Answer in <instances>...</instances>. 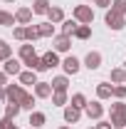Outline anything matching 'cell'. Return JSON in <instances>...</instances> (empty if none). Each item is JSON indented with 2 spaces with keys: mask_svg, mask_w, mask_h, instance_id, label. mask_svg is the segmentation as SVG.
<instances>
[{
  "mask_svg": "<svg viewBox=\"0 0 126 129\" xmlns=\"http://www.w3.org/2000/svg\"><path fill=\"white\" fill-rule=\"evenodd\" d=\"M109 122L114 124V129H124L126 127V104L121 102V99H116L114 104H111V109H109Z\"/></svg>",
  "mask_w": 126,
  "mask_h": 129,
  "instance_id": "6da1fadb",
  "label": "cell"
},
{
  "mask_svg": "<svg viewBox=\"0 0 126 129\" xmlns=\"http://www.w3.org/2000/svg\"><path fill=\"white\" fill-rule=\"evenodd\" d=\"M72 15H74V20H77L79 25H92L94 22V10L89 5H77L72 10Z\"/></svg>",
  "mask_w": 126,
  "mask_h": 129,
  "instance_id": "7a4b0ae2",
  "label": "cell"
},
{
  "mask_svg": "<svg viewBox=\"0 0 126 129\" xmlns=\"http://www.w3.org/2000/svg\"><path fill=\"white\" fill-rule=\"evenodd\" d=\"M104 22H106V27L109 30H124V25H126V20L121 13H116V10H106V15H104Z\"/></svg>",
  "mask_w": 126,
  "mask_h": 129,
  "instance_id": "3957f363",
  "label": "cell"
},
{
  "mask_svg": "<svg viewBox=\"0 0 126 129\" xmlns=\"http://www.w3.org/2000/svg\"><path fill=\"white\" fill-rule=\"evenodd\" d=\"M25 94H27V92H25L22 84H8V87H5V99H8V102H17V104H20Z\"/></svg>",
  "mask_w": 126,
  "mask_h": 129,
  "instance_id": "277c9868",
  "label": "cell"
},
{
  "mask_svg": "<svg viewBox=\"0 0 126 129\" xmlns=\"http://www.w3.org/2000/svg\"><path fill=\"white\" fill-rule=\"evenodd\" d=\"M84 112H87L89 119H96V122H99V119L104 117V107H101V102L96 99V102H89V104L84 107Z\"/></svg>",
  "mask_w": 126,
  "mask_h": 129,
  "instance_id": "5b68a950",
  "label": "cell"
},
{
  "mask_svg": "<svg viewBox=\"0 0 126 129\" xmlns=\"http://www.w3.org/2000/svg\"><path fill=\"white\" fill-rule=\"evenodd\" d=\"M79 117H82V109L79 107H74V104H67L64 107V122L67 124H77Z\"/></svg>",
  "mask_w": 126,
  "mask_h": 129,
  "instance_id": "8992f818",
  "label": "cell"
},
{
  "mask_svg": "<svg viewBox=\"0 0 126 129\" xmlns=\"http://www.w3.org/2000/svg\"><path fill=\"white\" fill-rule=\"evenodd\" d=\"M84 67H89V70H99V67H101V52H96V50L87 52V57H84Z\"/></svg>",
  "mask_w": 126,
  "mask_h": 129,
  "instance_id": "52a82bcc",
  "label": "cell"
},
{
  "mask_svg": "<svg viewBox=\"0 0 126 129\" xmlns=\"http://www.w3.org/2000/svg\"><path fill=\"white\" fill-rule=\"evenodd\" d=\"M52 82H37L35 84V97H40V99H47V97H52Z\"/></svg>",
  "mask_w": 126,
  "mask_h": 129,
  "instance_id": "ba28073f",
  "label": "cell"
},
{
  "mask_svg": "<svg viewBox=\"0 0 126 129\" xmlns=\"http://www.w3.org/2000/svg\"><path fill=\"white\" fill-rule=\"evenodd\" d=\"M62 67H64V72H67V75H77V72H79V67H82V62H79L74 55H69V57H64Z\"/></svg>",
  "mask_w": 126,
  "mask_h": 129,
  "instance_id": "9c48e42d",
  "label": "cell"
},
{
  "mask_svg": "<svg viewBox=\"0 0 126 129\" xmlns=\"http://www.w3.org/2000/svg\"><path fill=\"white\" fill-rule=\"evenodd\" d=\"M72 47V37L69 35H57L54 37V52H67Z\"/></svg>",
  "mask_w": 126,
  "mask_h": 129,
  "instance_id": "30bf717a",
  "label": "cell"
},
{
  "mask_svg": "<svg viewBox=\"0 0 126 129\" xmlns=\"http://www.w3.org/2000/svg\"><path fill=\"white\" fill-rule=\"evenodd\" d=\"M96 97H99V99H111V97H114V84L99 82V84H96Z\"/></svg>",
  "mask_w": 126,
  "mask_h": 129,
  "instance_id": "8fae6325",
  "label": "cell"
},
{
  "mask_svg": "<svg viewBox=\"0 0 126 129\" xmlns=\"http://www.w3.org/2000/svg\"><path fill=\"white\" fill-rule=\"evenodd\" d=\"M25 64H27V70H32V72H45L47 70V64H45V60L42 57H30V60H25Z\"/></svg>",
  "mask_w": 126,
  "mask_h": 129,
  "instance_id": "7c38bea8",
  "label": "cell"
},
{
  "mask_svg": "<svg viewBox=\"0 0 126 129\" xmlns=\"http://www.w3.org/2000/svg\"><path fill=\"white\" fill-rule=\"evenodd\" d=\"M15 20L20 22V25H30V20H32V10H30V8H17Z\"/></svg>",
  "mask_w": 126,
  "mask_h": 129,
  "instance_id": "4fadbf2b",
  "label": "cell"
},
{
  "mask_svg": "<svg viewBox=\"0 0 126 129\" xmlns=\"http://www.w3.org/2000/svg\"><path fill=\"white\" fill-rule=\"evenodd\" d=\"M20 60H15V57H10V60H5V67H3V70H5V72H8V75H20V72H22V70H20Z\"/></svg>",
  "mask_w": 126,
  "mask_h": 129,
  "instance_id": "5bb4252c",
  "label": "cell"
},
{
  "mask_svg": "<svg viewBox=\"0 0 126 129\" xmlns=\"http://www.w3.org/2000/svg\"><path fill=\"white\" fill-rule=\"evenodd\" d=\"M49 8H52L49 0H35V3H32V13H37V15H47Z\"/></svg>",
  "mask_w": 126,
  "mask_h": 129,
  "instance_id": "9a60e30c",
  "label": "cell"
},
{
  "mask_svg": "<svg viewBox=\"0 0 126 129\" xmlns=\"http://www.w3.org/2000/svg\"><path fill=\"white\" fill-rule=\"evenodd\" d=\"M45 122H47V117H45L42 112H32V114H30V127H32V129L45 127Z\"/></svg>",
  "mask_w": 126,
  "mask_h": 129,
  "instance_id": "2e32d148",
  "label": "cell"
},
{
  "mask_svg": "<svg viewBox=\"0 0 126 129\" xmlns=\"http://www.w3.org/2000/svg\"><path fill=\"white\" fill-rule=\"evenodd\" d=\"M20 84H37V72H32V70H25V72H20Z\"/></svg>",
  "mask_w": 126,
  "mask_h": 129,
  "instance_id": "e0dca14e",
  "label": "cell"
},
{
  "mask_svg": "<svg viewBox=\"0 0 126 129\" xmlns=\"http://www.w3.org/2000/svg\"><path fill=\"white\" fill-rule=\"evenodd\" d=\"M42 60H45V64H47V70H52V67H57V64H62L54 50H49V52H45V55H42Z\"/></svg>",
  "mask_w": 126,
  "mask_h": 129,
  "instance_id": "ac0fdd59",
  "label": "cell"
},
{
  "mask_svg": "<svg viewBox=\"0 0 126 129\" xmlns=\"http://www.w3.org/2000/svg\"><path fill=\"white\" fill-rule=\"evenodd\" d=\"M67 87H69V80H67L64 75H59V77L52 80V89H54V92H67Z\"/></svg>",
  "mask_w": 126,
  "mask_h": 129,
  "instance_id": "d6986e66",
  "label": "cell"
},
{
  "mask_svg": "<svg viewBox=\"0 0 126 129\" xmlns=\"http://www.w3.org/2000/svg\"><path fill=\"white\" fill-rule=\"evenodd\" d=\"M111 82H114V84H124L126 82V70L124 67H114V70H111Z\"/></svg>",
  "mask_w": 126,
  "mask_h": 129,
  "instance_id": "ffe728a7",
  "label": "cell"
},
{
  "mask_svg": "<svg viewBox=\"0 0 126 129\" xmlns=\"http://www.w3.org/2000/svg\"><path fill=\"white\" fill-rule=\"evenodd\" d=\"M37 30H40V35H42V37H54V22H40V25H37Z\"/></svg>",
  "mask_w": 126,
  "mask_h": 129,
  "instance_id": "44dd1931",
  "label": "cell"
},
{
  "mask_svg": "<svg viewBox=\"0 0 126 129\" xmlns=\"http://www.w3.org/2000/svg\"><path fill=\"white\" fill-rule=\"evenodd\" d=\"M47 17H49V22H64V10L62 8H49V13H47Z\"/></svg>",
  "mask_w": 126,
  "mask_h": 129,
  "instance_id": "7402d4cb",
  "label": "cell"
},
{
  "mask_svg": "<svg viewBox=\"0 0 126 129\" xmlns=\"http://www.w3.org/2000/svg\"><path fill=\"white\" fill-rule=\"evenodd\" d=\"M30 57H35V45H32V42L20 45V60L25 62V60H30Z\"/></svg>",
  "mask_w": 126,
  "mask_h": 129,
  "instance_id": "603a6c76",
  "label": "cell"
},
{
  "mask_svg": "<svg viewBox=\"0 0 126 129\" xmlns=\"http://www.w3.org/2000/svg\"><path fill=\"white\" fill-rule=\"evenodd\" d=\"M20 109H22V107H20L17 102H8V104H5V117H8V119H15L17 114H20Z\"/></svg>",
  "mask_w": 126,
  "mask_h": 129,
  "instance_id": "cb8c5ba5",
  "label": "cell"
},
{
  "mask_svg": "<svg viewBox=\"0 0 126 129\" xmlns=\"http://www.w3.org/2000/svg\"><path fill=\"white\" fill-rule=\"evenodd\" d=\"M77 27H79L77 20H64L62 22V35H69V37H72V35L77 32Z\"/></svg>",
  "mask_w": 126,
  "mask_h": 129,
  "instance_id": "d4e9b609",
  "label": "cell"
},
{
  "mask_svg": "<svg viewBox=\"0 0 126 129\" xmlns=\"http://www.w3.org/2000/svg\"><path fill=\"white\" fill-rule=\"evenodd\" d=\"M74 37L77 40H89L92 37V25H79L77 32H74Z\"/></svg>",
  "mask_w": 126,
  "mask_h": 129,
  "instance_id": "484cf974",
  "label": "cell"
},
{
  "mask_svg": "<svg viewBox=\"0 0 126 129\" xmlns=\"http://www.w3.org/2000/svg\"><path fill=\"white\" fill-rule=\"evenodd\" d=\"M17 20H15V15H10V13H5V10H0V25L3 27H13Z\"/></svg>",
  "mask_w": 126,
  "mask_h": 129,
  "instance_id": "4316f807",
  "label": "cell"
},
{
  "mask_svg": "<svg viewBox=\"0 0 126 129\" xmlns=\"http://www.w3.org/2000/svg\"><path fill=\"white\" fill-rule=\"evenodd\" d=\"M69 104H74V107H79V109H84L89 102H87V97L82 94V92H77V94H72V102H69Z\"/></svg>",
  "mask_w": 126,
  "mask_h": 129,
  "instance_id": "83f0119b",
  "label": "cell"
},
{
  "mask_svg": "<svg viewBox=\"0 0 126 129\" xmlns=\"http://www.w3.org/2000/svg\"><path fill=\"white\" fill-rule=\"evenodd\" d=\"M35 99H37V97L27 92V94L22 97V102H20V107H22V109H30V112H32V109H35Z\"/></svg>",
  "mask_w": 126,
  "mask_h": 129,
  "instance_id": "f1b7e54d",
  "label": "cell"
},
{
  "mask_svg": "<svg viewBox=\"0 0 126 129\" xmlns=\"http://www.w3.org/2000/svg\"><path fill=\"white\" fill-rule=\"evenodd\" d=\"M52 104L54 107H64L67 104V92H52Z\"/></svg>",
  "mask_w": 126,
  "mask_h": 129,
  "instance_id": "f546056e",
  "label": "cell"
},
{
  "mask_svg": "<svg viewBox=\"0 0 126 129\" xmlns=\"http://www.w3.org/2000/svg\"><path fill=\"white\" fill-rule=\"evenodd\" d=\"M10 55H13V47H10L5 40H0V60L5 62V60H10Z\"/></svg>",
  "mask_w": 126,
  "mask_h": 129,
  "instance_id": "4dcf8cb0",
  "label": "cell"
},
{
  "mask_svg": "<svg viewBox=\"0 0 126 129\" xmlns=\"http://www.w3.org/2000/svg\"><path fill=\"white\" fill-rule=\"evenodd\" d=\"M37 37H42L40 30H37V25H27V35H25V40H27V42H35Z\"/></svg>",
  "mask_w": 126,
  "mask_h": 129,
  "instance_id": "1f68e13d",
  "label": "cell"
},
{
  "mask_svg": "<svg viewBox=\"0 0 126 129\" xmlns=\"http://www.w3.org/2000/svg\"><path fill=\"white\" fill-rule=\"evenodd\" d=\"M25 35H27V27H25V25H17L15 30H13V37L20 40V42H25Z\"/></svg>",
  "mask_w": 126,
  "mask_h": 129,
  "instance_id": "d6a6232c",
  "label": "cell"
},
{
  "mask_svg": "<svg viewBox=\"0 0 126 129\" xmlns=\"http://www.w3.org/2000/svg\"><path fill=\"white\" fill-rule=\"evenodd\" d=\"M111 10H116V13L124 15L126 13V0H114V3H111Z\"/></svg>",
  "mask_w": 126,
  "mask_h": 129,
  "instance_id": "836d02e7",
  "label": "cell"
},
{
  "mask_svg": "<svg viewBox=\"0 0 126 129\" xmlns=\"http://www.w3.org/2000/svg\"><path fill=\"white\" fill-rule=\"evenodd\" d=\"M114 97L116 99H124L126 97V84H114Z\"/></svg>",
  "mask_w": 126,
  "mask_h": 129,
  "instance_id": "e575fe53",
  "label": "cell"
},
{
  "mask_svg": "<svg viewBox=\"0 0 126 129\" xmlns=\"http://www.w3.org/2000/svg\"><path fill=\"white\" fill-rule=\"evenodd\" d=\"M8 77H10V75L3 70V72H0V87H8Z\"/></svg>",
  "mask_w": 126,
  "mask_h": 129,
  "instance_id": "d590c367",
  "label": "cell"
},
{
  "mask_svg": "<svg viewBox=\"0 0 126 129\" xmlns=\"http://www.w3.org/2000/svg\"><path fill=\"white\" fill-rule=\"evenodd\" d=\"M0 122H3V127H5V129H17L15 124H13V119H8V117H5V119H0Z\"/></svg>",
  "mask_w": 126,
  "mask_h": 129,
  "instance_id": "8d00e7d4",
  "label": "cell"
},
{
  "mask_svg": "<svg viewBox=\"0 0 126 129\" xmlns=\"http://www.w3.org/2000/svg\"><path fill=\"white\" fill-rule=\"evenodd\" d=\"M96 129H114V124H111V122H101V119H99Z\"/></svg>",
  "mask_w": 126,
  "mask_h": 129,
  "instance_id": "74e56055",
  "label": "cell"
},
{
  "mask_svg": "<svg viewBox=\"0 0 126 129\" xmlns=\"http://www.w3.org/2000/svg\"><path fill=\"white\" fill-rule=\"evenodd\" d=\"M96 5H99V8H106V10H109V8H111V0H96Z\"/></svg>",
  "mask_w": 126,
  "mask_h": 129,
  "instance_id": "f35d334b",
  "label": "cell"
},
{
  "mask_svg": "<svg viewBox=\"0 0 126 129\" xmlns=\"http://www.w3.org/2000/svg\"><path fill=\"white\" fill-rule=\"evenodd\" d=\"M0 99H5V87H0Z\"/></svg>",
  "mask_w": 126,
  "mask_h": 129,
  "instance_id": "ab89813d",
  "label": "cell"
},
{
  "mask_svg": "<svg viewBox=\"0 0 126 129\" xmlns=\"http://www.w3.org/2000/svg\"><path fill=\"white\" fill-rule=\"evenodd\" d=\"M59 129H72V127H59Z\"/></svg>",
  "mask_w": 126,
  "mask_h": 129,
  "instance_id": "60d3db41",
  "label": "cell"
},
{
  "mask_svg": "<svg viewBox=\"0 0 126 129\" xmlns=\"http://www.w3.org/2000/svg\"><path fill=\"white\" fill-rule=\"evenodd\" d=\"M5 3H15V0H5Z\"/></svg>",
  "mask_w": 126,
  "mask_h": 129,
  "instance_id": "b9f144b4",
  "label": "cell"
},
{
  "mask_svg": "<svg viewBox=\"0 0 126 129\" xmlns=\"http://www.w3.org/2000/svg\"><path fill=\"white\" fill-rule=\"evenodd\" d=\"M0 129H5V127H3V122H0Z\"/></svg>",
  "mask_w": 126,
  "mask_h": 129,
  "instance_id": "7bdbcfd3",
  "label": "cell"
},
{
  "mask_svg": "<svg viewBox=\"0 0 126 129\" xmlns=\"http://www.w3.org/2000/svg\"><path fill=\"white\" fill-rule=\"evenodd\" d=\"M89 3H96V0H89Z\"/></svg>",
  "mask_w": 126,
  "mask_h": 129,
  "instance_id": "ee69618b",
  "label": "cell"
},
{
  "mask_svg": "<svg viewBox=\"0 0 126 129\" xmlns=\"http://www.w3.org/2000/svg\"><path fill=\"white\" fill-rule=\"evenodd\" d=\"M94 129H96V127H94Z\"/></svg>",
  "mask_w": 126,
  "mask_h": 129,
  "instance_id": "f6af8a7d",
  "label": "cell"
},
{
  "mask_svg": "<svg viewBox=\"0 0 126 129\" xmlns=\"http://www.w3.org/2000/svg\"><path fill=\"white\" fill-rule=\"evenodd\" d=\"M30 129H32V127H30Z\"/></svg>",
  "mask_w": 126,
  "mask_h": 129,
  "instance_id": "bcb514c9",
  "label": "cell"
}]
</instances>
